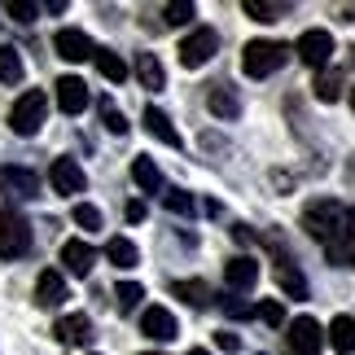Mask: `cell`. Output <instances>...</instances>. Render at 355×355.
I'll return each mask as SVG.
<instances>
[{"label": "cell", "mask_w": 355, "mask_h": 355, "mask_svg": "<svg viewBox=\"0 0 355 355\" xmlns=\"http://www.w3.org/2000/svg\"><path fill=\"white\" fill-rule=\"evenodd\" d=\"M316 97L324 105H334L338 97H343V71H329V66H324V71L316 75Z\"/></svg>", "instance_id": "28"}, {"label": "cell", "mask_w": 355, "mask_h": 355, "mask_svg": "<svg viewBox=\"0 0 355 355\" xmlns=\"http://www.w3.org/2000/svg\"><path fill=\"white\" fill-rule=\"evenodd\" d=\"M66 298H71V294H66L62 272H53V268L40 272V281H35V303H40V307H62Z\"/></svg>", "instance_id": "17"}, {"label": "cell", "mask_w": 355, "mask_h": 355, "mask_svg": "<svg viewBox=\"0 0 355 355\" xmlns=\"http://www.w3.org/2000/svg\"><path fill=\"white\" fill-rule=\"evenodd\" d=\"M285 62H290V44H281V40H250L245 53H241V71L250 75V79L277 75Z\"/></svg>", "instance_id": "2"}, {"label": "cell", "mask_w": 355, "mask_h": 355, "mask_svg": "<svg viewBox=\"0 0 355 355\" xmlns=\"http://www.w3.org/2000/svg\"><path fill=\"white\" fill-rule=\"evenodd\" d=\"M31 250V224L18 211H0V259H22Z\"/></svg>", "instance_id": "4"}, {"label": "cell", "mask_w": 355, "mask_h": 355, "mask_svg": "<svg viewBox=\"0 0 355 355\" xmlns=\"http://www.w3.org/2000/svg\"><path fill=\"white\" fill-rule=\"evenodd\" d=\"M303 228L311 241L324 245L329 263H347V207H338L334 198H316L303 207Z\"/></svg>", "instance_id": "1"}, {"label": "cell", "mask_w": 355, "mask_h": 355, "mask_svg": "<svg viewBox=\"0 0 355 355\" xmlns=\"http://www.w3.org/2000/svg\"><path fill=\"white\" fill-rule=\"evenodd\" d=\"M62 263H66L71 277H88L92 263H97V250H92L88 241H66L62 245Z\"/></svg>", "instance_id": "16"}, {"label": "cell", "mask_w": 355, "mask_h": 355, "mask_svg": "<svg viewBox=\"0 0 355 355\" xmlns=\"http://www.w3.org/2000/svg\"><path fill=\"white\" fill-rule=\"evenodd\" d=\"M241 9L250 13L254 22H281L285 13H290V5H285V0H245Z\"/></svg>", "instance_id": "26"}, {"label": "cell", "mask_w": 355, "mask_h": 355, "mask_svg": "<svg viewBox=\"0 0 355 355\" xmlns=\"http://www.w3.org/2000/svg\"><path fill=\"white\" fill-rule=\"evenodd\" d=\"M268 245H272V263H277V285H281V290L290 294V298H307V277L294 268L290 250H285V245H281L277 237H272Z\"/></svg>", "instance_id": "7"}, {"label": "cell", "mask_w": 355, "mask_h": 355, "mask_svg": "<svg viewBox=\"0 0 355 355\" xmlns=\"http://www.w3.org/2000/svg\"><path fill=\"white\" fill-rule=\"evenodd\" d=\"M347 263H355V207L347 211Z\"/></svg>", "instance_id": "37"}, {"label": "cell", "mask_w": 355, "mask_h": 355, "mask_svg": "<svg viewBox=\"0 0 355 355\" xmlns=\"http://www.w3.org/2000/svg\"><path fill=\"white\" fill-rule=\"evenodd\" d=\"M141 334L145 338H154V343H171L175 334H180V324H175V316L167 307H145V316H141Z\"/></svg>", "instance_id": "14"}, {"label": "cell", "mask_w": 355, "mask_h": 355, "mask_svg": "<svg viewBox=\"0 0 355 355\" xmlns=\"http://www.w3.org/2000/svg\"><path fill=\"white\" fill-rule=\"evenodd\" d=\"M259 355H268V351H259Z\"/></svg>", "instance_id": "43"}, {"label": "cell", "mask_w": 355, "mask_h": 355, "mask_svg": "<svg viewBox=\"0 0 355 355\" xmlns=\"http://www.w3.org/2000/svg\"><path fill=\"white\" fill-rule=\"evenodd\" d=\"M53 338H58L62 347H84V343H92V320L84 311H71V316H62L53 324Z\"/></svg>", "instance_id": "12"}, {"label": "cell", "mask_w": 355, "mask_h": 355, "mask_svg": "<svg viewBox=\"0 0 355 355\" xmlns=\"http://www.w3.org/2000/svg\"><path fill=\"white\" fill-rule=\"evenodd\" d=\"M5 13H9V18L13 22H35V13H40V5H31V0H9V5H5Z\"/></svg>", "instance_id": "32"}, {"label": "cell", "mask_w": 355, "mask_h": 355, "mask_svg": "<svg viewBox=\"0 0 355 355\" xmlns=\"http://www.w3.org/2000/svg\"><path fill=\"white\" fill-rule=\"evenodd\" d=\"M58 110L71 114V119L88 110V84L79 75H62L58 79Z\"/></svg>", "instance_id": "11"}, {"label": "cell", "mask_w": 355, "mask_h": 355, "mask_svg": "<svg viewBox=\"0 0 355 355\" xmlns=\"http://www.w3.org/2000/svg\"><path fill=\"white\" fill-rule=\"evenodd\" d=\"M75 224L88 228V233H97V228H101V211L88 207V202H79V207H75Z\"/></svg>", "instance_id": "34"}, {"label": "cell", "mask_w": 355, "mask_h": 355, "mask_svg": "<svg viewBox=\"0 0 355 355\" xmlns=\"http://www.w3.org/2000/svg\"><path fill=\"white\" fill-rule=\"evenodd\" d=\"M215 49H220V35H215L211 26H198V31H189L180 40V66L198 71V66H207L215 58Z\"/></svg>", "instance_id": "6"}, {"label": "cell", "mask_w": 355, "mask_h": 355, "mask_svg": "<svg viewBox=\"0 0 355 355\" xmlns=\"http://www.w3.org/2000/svg\"><path fill=\"white\" fill-rule=\"evenodd\" d=\"M0 184H5L13 198H22V202L40 198V175L26 171V167H0Z\"/></svg>", "instance_id": "15"}, {"label": "cell", "mask_w": 355, "mask_h": 355, "mask_svg": "<svg viewBox=\"0 0 355 355\" xmlns=\"http://www.w3.org/2000/svg\"><path fill=\"white\" fill-rule=\"evenodd\" d=\"M224 281H228V290L250 294L254 285H259V263H254L250 254H233V259H228V268H224Z\"/></svg>", "instance_id": "13"}, {"label": "cell", "mask_w": 355, "mask_h": 355, "mask_svg": "<svg viewBox=\"0 0 355 355\" xmlns=\"http://www.w3.org/2000/svg\"><path fill=\"white\" fill-rule=\"evenodd\" d=\"M145 132L154 136V141H162V145H171V149H180V132L171 128V119L158 110V105H145Z\"/></svg>", "instance_id": "19"}, {"label": "cell", "mask_w": 355, "mask_h": 355, "mask_svg": "<svg viewBox=\"0 0 355 355\" xmlns=\"http://www.w3.org/2000/svg\"><path fill=\"white\" fill-rule=\"evenodd\" d=\"M324 343H329L338 355H351V351H355V320H351V316H334L329 334H324Z\"/></svg>", "instance_id": "21"}, {"label": "cell", "mask_w": 355, "mask_h": 355, "mask_svg": "<svg viewBox=\"0 0 355 355\" xmlns=\"http://www.w3.org/2000/svg\"><path fill=\"white\" fill-rule=\"evenodd\" d=\"M193 13H198V9L189 5V0H180V5H167V9H162V18H167L171 26H184L189 18H193Z\"/></svg>", "instance_id": "35"}, {"label": "cell", "mask_w": 355, "mask_h": 355, "mask_svg": "<svg viewBox=\"0 0 355 355\" xmlns=\"http://www.w3.org/2000/svg\"><path fill=\"white\" fill-rule=\"evenodd\" d=\"M44 119H49V97L40 88H26L22 97L13 101V110H9V128L18 136H35L40 128H44Z\"/></svg>", "instance_id": "3"}, {"label": "cell", "mask_w": 355, "mask_h": 355, "mask_svg": "<svg viewBox=\"0 0 355 355\" xmlns=\"http://www.w3.org/2000/svg\"><path fill=\"white\" fill-rule=\"evenodd\" d=\"M105 259H110L114 268H136V263H141V250H136L128 237H110V241H105Z\"/></svg>", "instance_id": "25"}, {"label": "cell", "mask_w": 355, "mask_h": 355, "mask_svg": "<svg viewBox=\"0 0 355 355\" xmlns=\"http://www.w3.org/2000/svg\"><path fill=\"white\" fill-rule=\"evenodd\" d=\"M128 220H132V224L145 220V202H128Z\"/></svg>", "instance_id": "39"}, {"label": "cell", "mask_w": 355, "mask_h": 355, "mask_svg": "<svg viewBox=\"0 0 355 355\" xmlns=\"http://www.w3.org/2000/svg\"><path fill=\"white\" fill-rule=\"evenodd\" d=\"M141 298H145V290H141L136 281H123V285H114V307L123 311V316L141 307Z\"/></svg>", "instance_id": "29"}, {"label": "cell", "mask_w": 355, "mask_h": 355, "mask_svg": "<svg viewBox=\"0 0 355 355\" xmlns=\"http://www.w3.org/2000/svg\"><path fill=\"white\" fill-rule=\"evenodd\" d=\"M351 105H355V88H351Z\"/></svg>", "instance_id": "41"}, {"label": "cell", "mask_w": 355, "mask_h": 355, "mask_svg": "<svg viewBox=\"0 0 355 355\" xmlns=\"http://www.w3.org/2000/svg\"><path fill=\"white\" fill-rule=\"evenodd\" d=\"M53 49H58V58H66V62H88L92 53H97V44H92L79 26H62V31L53 35Z\"/></svg>", "instance_id": "10"}, {"label": "cell", "mask_w": 355, "mask_h": 355, "mask_svg": "<svg viewBox=\"0 0 355 355\" xmlns=\"http://www.w3.org/2000/svg\"><path fill=\"white\" fill-rule=\"evenodd\" d=\"M285 343H290L294 355H316L324 347V329L311 316H294L290 320V334H285Z\"/></svg>", "instance_id": "9"}, {"label": "cell", "mask_w": 355, "mask_h": 355, "mask_svg": "<svg viewBox=\"0 0 355 355\" xmlns=\"http://www.w3.org/2000/svg\"><path fill=\"white\" fill-rule=\"evenodd\" d=\"M132 180L141 193H162V171L154 167V158H136L132 162Z\"/></svg>", "instance_id": "22"}, {"label": "cell", "mask_w": 355, "mask_h": 355, "mask_svg": "<svg viewBox=\"0 0 355 355\" xmlns=\"http://www.w3.org/2000/svg\"><path fill=\"white\" fill-rule=\"evenodd\" d=\"M92 62H97V71L110 79V84H123V79H128V62H123L114 49H97V53H92Z\"/></svg>", "instance_id": "24"}, {"label": "cell", "mask_w": 355, "mask_h": 355, "mask_svg": "<svg viewBox=\"0 0 355 355\" xmlns=\"http://www.w3.org/2000/svg\"><path fill=\"white\" fill-rule=\"evenodd\" d=\"M215 343H220L224 351H237V347H241V338H237V334H215Z\"/></svg>", "instance_id": "38"}, {"label": "cell", "mask_w": 355, "mask_h": 355, "mask_svg": "<svg viewBox=\"0 0 355 355\" xmlns=\"http://www.w3.org/2000/svg\"><path fill=\"white\" fill-rule=\"evenodd\" d=\"M294 53H298V62H303V66H316V71H324V66H329V58H334V35L324 31V26H311V31L298 35Z\"/></svg>", "instance_id": "5"}, {"label": "cell", "mask_w": 355, "mask_h": 355, "mask_svg": "<svg viewBox=\"0 0 355 355\" xmlns=\"http://www.w3.org/2000/svg\"><path fill=\"white\" fill-rule=\"evenodd\" d=\"M136 79H141L149 92L167 88V71H162V62L154 58V53H136Z\"/></svg>", "instance_id": "20"}, {"label": "cell", "mask_w": 355, "mask_h": 355, "mask_svg": "<svg viewBox=\"0 0 355 355\" xmlns=\"http://www.w3.org/2000/svg\"><path fill=\"white\" fill-rule=\"evenodd\" d=\"M171 294L189 307H211V285L207 281H171Z\"/></svg>", "instance_id": "23"}, {"label": "cell", "mask_w": 355, "mask_h": 355, "mask_svg": "<svg viewBox=\"0 0 355 355\" xmlns=\"http://www.w3.org/2000/svg\"><path fill=\"white\" fill-rule=\"evenodd\" d=\"M207 105H211V114L215 119H241V97L228 84H211L207 92Z\"/></svg>", "instance_id": "18"}, {"label": "cell", "mask_w": 355, "mask_h": 355, "mask_svg": "<svg viewBox=\"0 0 355 355\" xmlns=\"http://www.w3.org/2000/svg\"><path fill=\"white\" fill-rule=\"evenodd\" d=\"M189 355H211V351H202V347H193V351H189Z\"/></svg>", "instance_id": "40"}, {"label": "cell", "mask_w": 355, "mask_h": 355, "mask_svg": "<svg viewBox=\"0 0 355 355\" xmlns=\"http://www.w3.org/2000/svg\"><path fill=\"white\" fill-rule=\"evenodd\" d=\"M101 123H105V128H110L114 136L128 132V119H123V110H119V105H114L110 97H101Z\"/></svg>", "instance_id": "31"}, {"label": "cell", "mask_w": 355, "mask_h": 355, "mask_svg": "<svg viewBox=\"0 0 355 355\" xmlns=\"http://www.w3.org/2000/svg\"><path fill=\"white\" fill-rule=\"evenodd\" d=\"M224 311H228V316H233V320H250V316H254V307H245V303H237L233 294L224 298Z\"/></svg>", "instance_id": "36"}, {"label": "cell", "mask_w": 355, "mask_h": 355, "mask_svg": "<svg viewBox=\"0 0 355 355\" xmlns=\"http://www.w3.org/2000/svg\"><path fill=\"white\" fill-rule=\"evenodd\" d=\"M49 184H53V193L75 198V193H84L88 175H84V167H79L75 158H53V167H49Z\"/></svg>", "instance_id": "8"}, {"label": "cell", "mask_w": 355, "mask_h": 355, "mask_svg": "<svg viewBox=\"0 0 355 355\" xmlns=\"http://www.w3.org/2000/svg\"><path fill=\"white\" fill-rule=\"evenodd\" d=\"M254 320H268V324H285V307L263 298V303H254Z\"/></svg>", "instance_id": "33"}, {"label": "cell", "mask_w": 355, "mask_h": 355, "mask_svg": "<svg viewBox=\"0 0 355 355\" xmlns=\"http://www.w3.org/2000/svg\"><path fill=\"white\" fill-rule=\"evenodd\" d=\"M0 84H22V53L13 44H0Z\"/></svg>", "instance_id": "27"}, {"label": "cell", "mask_w": 355, "mask_h": 355, "mask_svg": "<svg viewBox=\"0 0 355 355\" xmlns=\"http://www.w3.org/2000/svg\"><path fill=\"white\" fill-rule=\"evenodd\" d=\"M145 355H158V351H145Z\"/></svg>", "instance_id": "42"}, {"label": "cell", "mask_w": 355, "mask_h": 355, "mask_svg": "<svg viewBox=\"0 0 355 355\" xmlns=\"http://www.w3.org/2000/svg\"><path fill=\"white\" fill-rule=\"evenodd\" d=\"M162 207L171 215H198V202H193V193H184V189H167V193H162Z\"/></svg>", "instance_id": "30"}]
</instances>
